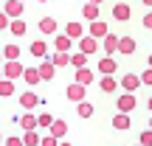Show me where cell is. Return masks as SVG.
<instances>
[{"instance_id": "ac0fdd59", "label": "cell", "mask_w": 152, "mask_h": 146, "mask_svg": "<svg viewBox=\"0 0 152 146\" xmlns=\"http://www.w3.org/2000/svg\"><path fill=\"white\" fill-rule=\"evenodd\" d=\"M54 73H56V65L51 59H45L42 65H39V76H42V81H51V79H54Z\"/></svg>"}, {"instance_id": "4dcf8cb0", "label": "cell", "mask_w": 152, "mask_h": 146, "mask_svg": "<svg viewBox=\"0 0 152 146\" xmlns=\"http://www.w3.org/2000/svg\"><path fill=\"white\" fill-rule=\"evenodd\" d=\"M11 93H14V81H9V79H3V81H0V96H6V98H9Z\"/></svg>"}, {"instance_id": "8d00e7d4", "label": "cell", "mask_w": 152, "mask_h": 146, "mask_svg": "<svg viewBox=\"0 0 152 146\" xmlns=\"http://www.w3.org/2000/svg\"><path fill=\"white\" fill-rule=\"evenodd\" d=\"M42 146H59V141H56L54 135H45L42 138Z\"/></svg>"}, {"instance_id": "cb8c5ba5", "label": "cell", "mask_w": 152, "mask_h": 146, "mask_svg": "<svg viewBox=\"0 0 152 146\" xmlns=\"http://www.w3.org/2000/svg\"><path fill=\"white\" fill-rule=\"evenodd\" d=\"M82 17H85L87 23H96V20H99V6L85 3V9H82Z\"/></svg>"}, {"instance_id": "e0dca14e", "label": "cell", "mask_w": 152, "mask_h": 146, "mask_svg": "<svg viewBox=\"0 0 152 146\" xmlns=\"http://www.w3.org/2000/svg\"><path fill=\"white\" fill-rule=\"evenodd\" d=\"M96 79V73L90 70V68H82V70H76V84H82V87H87L90 81Z\"/></svg>"}, {"instance_id": "52a82bcc", "label": "cell", "mask_w": 152, "mask_h": 146, "mask_svg": "<svg viewBox=\"0 0 152 146\" xmlns=\"http://www.w3.org/2000/svg\"><path fill=\"white\" fill-rule=\"evenodd\" d=\"M65 37H71V39H76V42H79V39H85V25H82V23H68L65 25Z\"/></svg>"}, {"instance_id": "b9f144b4", "label": "cell", "mask_w": 152, "mask_h": 146, "mask_svg": "<svg viewBox=\"0 0 152 146\" xmlns=\"http://www.w3.org/2000/svg\"><path fill=\"white\" fill-rule=\"evenodd\" d=\"M0 146H6V141H3V135H0Z\"/></svg>"}, {"instance_id": "d6a6232c", "label": "cell", "mask_w": 152, "mask_h": 146, "mask_svg": "<svg viewBox=\"0 0 152 146\" xmlns=\"http://www.w3.org/2000/svg\"><path fill=\"white\" fill-rule=\"evenodd\" d=\"M138 143H141V146H152V129H144L141 138H138Z\"/></svg>"}, {"instance_id": "4fadbf2b", "label": "cell", "mask_w": 152, "mask_h": 146, "mask_svg": "<svg viewBox=\"0 0 152 146\" xmlns=\"http://www.w3.org/2000/svg\"><path fill=\"white\" fill-rule=\"evenodd\" d=\"M130 14H132V11H130V6H127V3H115L113 6V17L118 23H127V20H130Z\"/></svg>"}, {"instance_id": "f6af8a7d", "label": "cell", "mask_w": 152, "mask_h": 146, "mask_svg": "<svg viewBox=\"0 0 152 146\" xmlns=\"http://www.w3.org/2000/svg\"><path fill=\"white\" fill-rule=\"evenodd\" d=\"M0 62H3V51H0Z\"/></svg>"}, {"instance_id": "9c48e42d", "label": "cell", "mask_w": 152, "mask_h": 146, "mask_svg": "<svg viewBox=\"0 0 152 146\" xmlns=\"http://www.w3.org/2000/svg\"><path fill=\"white\" fill-rule=\"evenodd\" d=\"M115 70H118V65H115L113 56H104V59H99V73H102V76H113Z\"/></svg>"}, {"instance_id": "ffe728a7", "label": "cell", "mask_w": 152, "mask_h": 146, "mask_svg": "<svg viewBox=\"0 0 152 146\" xmlns=\"http://www.w3.org/2000/svg\"><path fill=\"white\" fill-rule=\"evenodd\" d=\"M23 79H26V84H28V87L39 84V81H42V76H39V68H26V76H23Z\"/></svg>"}, {"instance_id": "60d3db41", "label": "cell", "mask_w": 152, "mask_h": 146, "mask_svg": "<svg viewBox=\"0 0 152 146\" xmlns=\"http://www.w3.org/2000/svg\"><path fill=\"white\" fill-rule=\"evenodd\" d=\"M3 79H6V76H3V68H0V81H3Z\"/></svg>"}, {"instance_id": "d590c367", "label": "cell", "mask_w": 152, "mask_h": 146, "mask_svg": "<svg viewBox=\"0 0 152 146\" xmlns=\"http://www.w3.org/2000/svg\"><path fill=\"white\" fill-rule=\"evenodd\" d=\"M6 146H26V143H23V138H14V135H9V138H6Z\"/></svg>"}, {"instance_id": "681fc988", "label": "cell", "mask_w": 152, "mask_h": 146, "mask_svg": "<svg viewBox=\"0 0 152 146\" xmlns=\"http://www.w3.org/2000/svg\"><path fill=\"white\" fill-rule=\"evenodd\" d=\"M20 3H26V0H20Z\"/></svg>"}, {"instance_id": "277c9868", "label": "cell", "mask_w": 152, "mask_h": 146, "mask_svg": "<svg viewBox=\"0 0 152 146\" xmlns=\"http://www.w3.org/2000/svg\"><path fill=\"white\" fill-rule=\"evenodd\" d=\"M87 31H90L93 39H104V37H110V28H107V23H104V20L90 23V25H87Z\"/></svg>"}, {"instance_id": "e575fe53", "label": "cell", "mask_w": 152, "mask_h": 146, "mask_svg": "<svg viewBox=\"0 0 152 146\" xmlns=\"http://www.w3.org/2000/svg\"><path fill=\"white\" fill-rule=\"evenodd\" d=\"M141 84H144V87H152V68L141 73Z\"/></svg>"}, {"instance_id": "30bf717a", "label": "cell", "mask_w": 152, "mask_h": 146, "mask_svg": "<svg viewBox=\"0 0 152 146\" xmlns=\"http://www.w3.org/2000/svg\"><path fill=\"white\" fill-rule=\"evenodd\" d=\"M37 104H39V96H37V93L28 90V93H23V96H20V107H23V110H28V113H31Z\"/></svg>"}, {"instance_id": "d6986e66", "label": "cell", "mask_w": 152, "mask_h": 146, "mask_svg": "<svg viewBox=\"0 0 152 146\" xmlns=\"http://www.w3.org/2000/svg\"><path fill=\"white\" fill-rule=\"evenodd\" d=\"M99 87H102V93H115V90H118V81H115L113 79V76H102V81H99Z\"/></svg>"}, {"instance_id": "7a4b0ae2", "label": "cell", "mask_w": 152, "mask_h": 146, "mask_svg": "<svg viewBox=\"0 0 152 146\" xmlns=\"http://www.w3.org/2000/svg\"><path fill=\"white\" fill-rule=\"evenodd\" d=\"M3 76L9 81H14V79H20V76H26V68H23L20 62H3Z\"/></svg>"}, {"instance_id": "5bb4252c", "label": "cell", "mask_w": 152, "mask_h": 146, "mask_svg": "<svg viewBox=\"0 0 152 146\" xmlns=\"http://www.w3.org/2000/svg\"><path fill=\"white\" fill-rule=\"evenodd\" d=\"M48 135H54L56 141H62V138L68 135V124H65V121H62V118H56V121H54V126H51V129H48Z\"/></svg>"}, {"instance_id": "5b68a950", "label": "cell", "mask_w": 152, "mask_h": 146, "mask_svg": "<svg viewBox=\"0 0 152 146\" xmlns=\"http://www.w3.org/2000/svg\"><path fill=\"white\" fill-rule=\"evenodd\" d=\"M65 96H68V101L82 104V101H85V87L76 84V81H71V84H68V90H65Z\"/></svg>"}, {"instance_id": "1f68e13d", "label": "cell", "mask_w": 152, "mask_h": 146, "mask_svg": "<svg viewBox=\"0 0 152 146\" xmlns=\"http://www.w3.org/2000/svg\"><path fill=\"white\" fill-rule=\"evenodd\" d=\"M54 115H51V113H42V115H39V126H42V129H51V126H54Z\"/></svg>"}, {"instance_id": "f546056e", "label": "cell", "mask_w": 152, "mask_h": 146, "mask_svg": "<svg viewBox=\"0 0 152 146\" xmlns=\"http://www.w3.org/2000/svg\"><path fill=\"white\" fill-rule=\"evenodd\" d=\"M9 31L14 34V37H23V34L28 31V25H26L23 20H11V28H9Z\"/></svg>"}, {"instance_id": "bcb514c9", "label": "cell", "mask_w": 152, "mask_h": 146, "mask_svg": "<svg viewBox=\"0 0 152 146\" xmlns=\"http://www.w3.org/2000/svg\"><path fill=\"white\" fill-rule=\"evenodd\" d=\"M59 146H71V143H59Z\"/></svg>"}, {"instance_id": "d4e9b609", "label": "cell", "mask_w": 152, "mask_h": 146, "mask_svg": "<svg viewBox=\"0 0 152 146\" xmlns=\"http://www.w3.org/2000/svg\"><path fill=\"white\" fill-rule=\"evenodd\" d=\"M87 59H90V56H87V54H82V51H76V54H71V65L76 68V70L87 68Z\"/></svg>"}, {"instance_id": "f1b7e54d", "label": "cell", "mask_w": 152, "mask_h": 146, "mask_svg": "<svg viewBox=\"0 0 152 146\" xmlns=\"http://www.w3.org/2000/svg\"><path fill=\"white\" fill-rule=\"evenodd\" d=\"M28 51H31L34 56H45V54H48V45H45L42 39H34V42H31V48H28Z\"/></svg>"}, {"instance_id": "74e56055", "label": "cell", "mask_w": 152, "mask_h": 146, "mask_svg": "<svg viewBox=\"0 0 152 146\" xmlns=\"http://www.w3.org/2000/svg\"><path fill=\"white\" fill-rule=\"evenodd\" d=\"M141 25H144V28H149V31H152V11H149L147 17H144V23H141Z\"/></svg>"}, {"instance_id": "603a6c76", "label": "cell", "mask_w": 152, "mask_h": 146, "mask_svg": "<svg viewBox=\"0 0 152 146\" xmlns=\"http://www.w3.org/2000/svg\"><path fill=\"white\" fill-rule=\"evenodd\" d=\"M113 129H118V132H124V129H130V115H124V113H118V115H113Z\"/></svg>"}, {"instance_id": "8992f818", "label": "cell", "mask_w": 152, "mask_h": 146, "mask_svg": "<svg viewBox=\"0 0 152 146\" xmlns=\"http://www.w3.org/2000/svg\"><path fill=\"white\" fill-rule=\"evenodd\" d=\"M3 11L11 17V20H20L23 11H26V3H20V0H9V3L3 6Z\"/></svg>"}, {"instance_id": "7dc6e473", "label": "cell", "mask_w": 152, "mask_h": 146, "mask_svg": "<svg viewBox=\"0 0 152 146\" xmlns=\"http://www.w3.org/2000/svg\"><path fill=\"white\" fill-rule=\"evenodd\" d=\"M149 68H152V56H149Z\"/></svg>"}, {"instance_id": "4316f807", "label": "cell", "mask_w": 152, "mask_h": 146, "mask_svg": "<svg viewBox=\"0 0 152 146\" xmlns=\"http://www.w3.org/2000/svg\"><path fill=\"white\" fill-rule=\"evenodd\" d=\"M39 31L42 34H54L56 31V20L54 17H42V20H39Z\"/></svg>"}, {"instance_id": "7bdbcfd3", "label": "cell", "mask_w": 152, "mask_h": 146, "mask_svg": "<svg viewBox=\"0 0 152 146\" xmlns=\"http://www.w3.org/2000/svg\"><path fill=\"white\" fill-rule=\"evenodd\" d=\"M147 107H149V110H152V98H149V101H147Z\"/></svg>"}, {"instance_id": "c3c4849f", "label": "cell", "mask_w": 152, "mask_h": 146, "mask_svg": "<svg viewBox=\"0 0 152 146\" xmlns=\"http://www.w3.org/2000/svg\"><path fill=\"white\" fill-rule=\"evenodd\" d=\"M149 129H152V118H149Z\"/></svg>"}, {"instance_id": "f35d334b", "label": "cell", "mask_w": 152, "mask_h": 146, "mask_svg": "<svg viewBox=\"0 0 152 146\" xmlns=\"http://www.w3.org/2000/svg\"><path fill=\"white\" fill-rule=\"evenodd\" d=\"M87 3H93V6H102V3H104V0H87Z\"/></svg>"}, {"instance_id": "9a60e30c", "label": "cell", "mask_w": 152, "mask_h": 146, "mask_svg": "<svg viewBox=\"0 0 152 146\" xmlns=\"http://www.w3.org/2000/svg\"><path fill=\"white\" fill-rule=\"evenodd\" d=\"M71 48H73V39H71V37H65V34L54 37V51H62V54H68Z\"/></svg>"}, {"instance_id": "ab89813d", "label": "cell", "mask_w": 152, "mask_h": 146, "mask_svg": "<svg viewBox=\"0 0 152 146\" xmlns=\"http://www.w3.org/2000/svg\"><path fill=\"white\" fill-rule=\"evenodd\" d=\"M141 3H144V6H152V0H141Z\"/></svg>"}, {"instance_id": "2e32d148", "label": "cell", "mask_w": 152, "mask_h": 146, "mask_svg": "<svg viewBox=\"0 0 152 146\" xmlns=\"http://www.w3.org/2000/svg\"><path fill=\"white\" fill-rule=\"evenodd\" d=\"M20 126H23L26 132L37 129V126H39V115H31V113H28V115H20Z\"/></svg>"}, {"instance_id": "83f0119b", "label": "cell", "mask_w": 152, "mask_h": 146, "mask_svg": "<svg viewBox=\"0 0 152 146\" xmlns=\"http://www.w3.org/2000/svg\"><path fill=\"white\" fill-rule=\"evenodd\" d=\"M23 143H26V146H42V138L37 135V129H31V132L23 135Z\"/></svg>"}, {"instance_id": "7c38bea8", "label": "cell", "mask_w": 152, "mask_h": 146, "mask_svg": "<svg viewBox=\"0 0 152 146\" xmlns=\"http://www.w3.org/2000/svg\"><path fill=\"white\" fill-rule=\"evenodd\" d=\"M3 59H6V62H20V45L6 42V45H3Z\"/></svg>"}, {"instance_id": "8fae6325", "label": "cell", "mask_w": 152, "mask_h": 146, "mask_svg": "<svg viewBox=\"0 0 152 146\" xmlns=\"http://www.w3.org/2000/svg\"><path fill=\"white\" fill-rule=\"evenodd\" d=\"M102 45H104V51H107V56H113V54H118L121 37H115V34H110V37H104V39H102Z\"/></svg>"}, {"instance_id": "44dd1931", "label": "cell", "mask_w": 152, "mask_h": 146, "mask_svg": "<svg viewBox=\"0 0 152 146\" xmlns=\"http://www.w3.org/2000/svg\"><path fill=\"white\" fill-rule=\"evenodd\" d=\"M93 113H96V107H93L90 101L76 104V115H79V118H93Z\"/></svg>"}, {"instance_id": "6da1fadb", "label": "cell", "mask_w": 152, "mask_h": 146, "mask_svg": "<svg viewBox=\"0 0 152 146\" xmlns=\"http://www.w3.org/2000/svg\"><path fill=\"white\" fill-rule=\"evenodd\" d=\"M115 107H118V113L130 115L132 110L138 107V98H135V93H121V96L115 98Z\"/></svg>"}, {"instance_id": "ba28073f", "label": "cell", "mask_w": 152, "mask_h": 146, "mask_svg": "<svg viewBox=\"0 0 152 146\" xmlns=\"http://www.w3.org/2000/svg\"><path fill=\"white\" fill-rule=\"evenodd\" d=\"M79 51H82V54H87V56H93L99 51V39H93L90 34H87L85 39H79Z\"/></svg>"}, {"instance_id": "ee69618b", "label": "cell", "mask_w": 152, "mask_h": 146, "mask_svg": "<svg viewBox=\"0 0 152 146\" xmlns=\"http://www.w3.org/2000/svg\"><path fill=\"white\" fill-rule=\"evenodd\" d=\"M37 3H48V0H37Z\"/></svg>"}, {"instance_id": "7402d4cb", "label": "cell", "mask_w": 152, "mask_h": 146, "mask_svg": "<svg viewBox=\"0 0 152 146\" xmlns=\"http://www.w3.org/2000/svg\"><path fill=\"white\" fill-rule=\"evenodd\" d=\"M118 54H124V56L135 54V39H132V37H121V45H118Z\"/></svg>"}, {"instance_id": "484cf974", "label": "cell", "mask_w": 152, "mask_h": 146, "mask_svg": "<svg viewBox=\"0 0 152 146\" xmlns=\"http://www.w3.org/2000/svg\"><path fill=\"white\" fill-rule=\"evenodd\" d=\"M51 62H54L56 68H65V65H71V54H62V51H54Z\"/></svg>"}, {"instance_id": "836d02e7", "label": "cell", "mask_w": 152, "mask_h": 146, "mask_svg": "<svg viewBox=\"0 0 152 146\" xmlns=\"http://www.w3.org/2000/svg\"><path fill=\"white\" fill-rule=\"evenodd\" d=\"M6 28H11V17L6 11H0V31H6Z\"/></svg>"}, {"instance_id": "3957f363", "label": "cell", "mask_w": 152, "mask_h": 146, "mask_svg": "<svg viewBox=\"0 0 152 146\" xmlns=\"http://www.w3.org/2000/svg\"><path fill=\"white\" fill-rule=\"evenodd\" d=\"M138 87H141V76L138 73H124L121 76V90L124 93H135Z\"/></svg>"}, {"instance_id": "f907efd6", "label": "cell", "mask_w": 152, "mask_h": 146, "mask_svg": "<svg viewBox=\"0 0 152 146\" xmlns=\"http://www.w3.org/2000/svg\"><path fill=\"white\" fill-rule=\"evenodd\" d=\"M138 146H141V143H138Z\"/></svg>"}]
</instances>
